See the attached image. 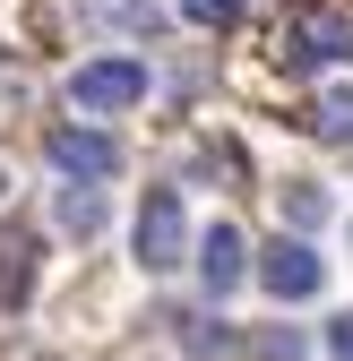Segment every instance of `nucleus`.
Here are the masks:
<instances>
[{
  "mask_svg": "<svg viewBox=\"0 0 353 361\" xmlns=\"http://www.w3.org/2000/svg\"><path fill=\"white\" fill-rule=\"evenodd\" d=\"M43 155H52L69 180H112V172H121V147L104 138V129H52Z\"/></svg>",
  "mask_w": 353,
  "mask_h": 361,
  "instance_id": "39448f33",
  "label": "nucleus"
},
{
  "mask_svg": "<svg viewBox=\"0 0 353 361\" xmlns=\"http://www.w3.org/2000/svg\"><path fill=\"white\" fill-rule=\"evenodd\" d=\"M181 344H190L198 361H225V353H233V327H225V319H181Z\"/></svg>",
  "mask_w": 353,
  "mask_h": 361,
  "instance_id": "1a4fd4ad",
  "label": "nucleus"
},
{
  "mask_svg": "<svg viewBox=\"0 0 353 361\" xmlns=\"http://www.w3.org/2000/svg\"><path fill=\"white\" fill-rule=\"evenodd\" d=\"M311 129L328 147H353V86H328V95L311 104Z\"/></svg>",
  "mask_w": 353,
  "mask_h": 361,
  "instance_id": "6e6552de",
  "label": "nucleus"
},
{
  "mask_svg": "<svg viewBox=\"0 0 353 361\" xmlns=\"http://www.w3.org/2000/svg\"><path fill=\"white\" fill-rule=\"evenodd\" d=\"M138 95H147V69H138V61H86V69L69 78V104H78V112H129Z\"/></svg>",
  "mask_w": 353,
  "mask_h": 361,
  "instance_id": "7ed1b4c3",
  "label": "nucleus"
},
{
  "mask_svg": "<svg viewBox=\"0 0 353 361\" xmlns=\"http://www.w3.org/2000/svg\"><path fill=\"white\" fill-rule=\"evenodd\" d=\"M181 250H190L181 198H172V190H147V207H138V267L164 276V267H181Z\"/></svg>",
  "mask_w": 353,
  "mask_h": 361,
  "instance_id": "f03ea898",
  "label": "nucleus"
},
{
  "mask_svg": "<svg viewBox=\"0 0 353 361\" xmlns=\"http://www.w3.org/2000/svg\"><path fill=\"white\" fill-rule=\"evenodd\" d=\"M61 224H69V233H95V224H104V198L95 190H69L61 198Z\"/></svg>",
  "mask_w": 353,
  "mask_h": 361,
  "instance_id": "9b49d317",
  "label": "nucleus"
},
{
  "mask_svg": "<svg viewBox=\"0 0 353 361\" xmlns=\"http://www.w3.org/2000/svg\"><path fill=\"white\" fill-rule=\"evenodd\" d=\"M241 276H250V258H241V233H233V224H215V233L198 241V284H207L215 301H225Z\"/></svg>",
  "mask_w": 353,
  "mask_h": 361,
  "instance_id": "423d86ee",
  "label": "nucleus"
},
{
  "mask_svg": "<svg viewBox=\"0 0 353 361\" xmlns=\"http://www.w3.org/2000/svg\"><path fill=\"white\" fill-rule=\"evenodd\" d=\"M353 52V18L345 9H293L285 26H276V61L285 69H328V61H345Z\"/></svg>",
  "mask_w": 353,
  "mask_h": 361,
  "instance_id": "f257e3e1",
  "label": "nucleus"
},
{
  "mask_svg": "<svg viewBox=\"0 0 353 361\" xmlns=\"http://www.w3.org/2000/svg\"><path fill=\"white\" fill-rule=\"evenodd\" d=\"M285 215L301 224V233H311V224H328V198L311 190V180H293V190H285Z\"/></svg>",
  "mask_w": 353,
  "mask_h": 361,
  "instance_id": "9d476101",
  "label": "nucleus"
},
{
  "mask_svg": "<svg viewBox=\"0 0 353 361\" xmlns=\"http://www.w3.org/2000/svg\"><path fill=\"white\" fill-rule=\"evenodd\" d=\"M258 284H268L276 301H311L328 284V267H319L311 241H268V250H258Z\"/></svg>",
  "mask_w": 353,
  "mask_h": 361,
  "instance_id": "20e7f679",
  "label": "nucleus"
},
{
  "mask_svg": "<svg viewBox=\"0 0 353 361\" xmlns=\"http://www.w3.org/2000/svg\"><path fill=\"white\" fill-rule=\"evenodd\" d=\"M26 293H35V241H26V233H9V241H0V301L18 310Z\"/></svg>",
  "mask_w": 353,
  "mask_h": 361,
  "instance_id": "0eeeda50",
  "label": "nucleus"
},
{
  "mask_svg": "<svg viewBox=\"0 0 353 361\" xmlns=\"http://www.w3.org/2000/svg\"><path fill=\"white\" fill-rule=\"evenodd\" d=\"M241 9H250V0H181V18H190V26H233Z\"/></svg>",
  "mask_w": 353,
  "mask_h": 361,
  "instance_id": "f8f14e48",
  "label": "nucleus"
},
{
  "mask_svg": "<svg viewBox=\"0 0 353 361\" xmlns=\"http://www.w3.org/2000/svg\"><path fill=\"white\" fill-rule=\"evenodd\" d=\"M328 344H336V361H353V319H336V327H328Z\"/></svg>",
  "mask_w": 353,
  "mask_h": 361,
  "instance_id": "ddd939ff",
  "label": "nucleus"
}]
</instances>
